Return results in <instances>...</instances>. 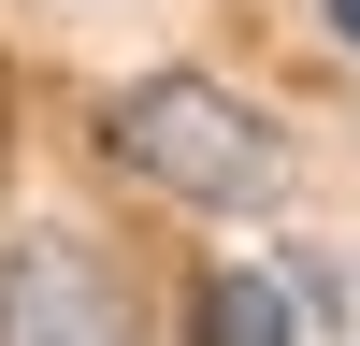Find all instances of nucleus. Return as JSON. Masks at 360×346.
I'll list each match as a JSON object with an SVG mask.
<instances>
[{
    "instance_id": "obj_1",
    "label": "nucleus",
    "mask_w": 360,
    "mask_h": 346,
    "mask_svg": "<svg viewBox=\"0 0 360 346\" xmlns=\"http://www.w3.org/2000/svg\"><path fill=\"white\" fill-rule=\"evenodd\" d=\"M115 159L159 173L173 202H217V217H245V202H274V188H288L274 115H245L231 86H202V72H144L130 101H115Z\"/></svg>"
},
{
    "instance_id": "obj_2",
    "label": "nucleus",
    "mask_w": 360,
    "mask_h": 346,
    "mask_svg": "<svg viewBox=\"0 0 360 346\" xmlns=\"http://www.w3.org/2000/svg\"><path fill=\"white\" fill-rule=\"evenodd\" d=\"M0 346H144V332L86 231H15L0 245Z\"/></svg>"
},
{
    "instance_id": "obj_4",
    "label": "nucleus",
    "mask_w": 360,
    "mask_h": 346,
    "mask_svg": "<svg viewBox=\"0 0 360 346\" xmlns=\"http://www.w3.org/2000/svg\"><path fill=\"white\" fill-rule=\"evenodd\" d=\"M317 15H332V29H346V44H360V0H317Z\"/></svg>"
},
{
    "instance_id": "obj_3",
    "label": "nucleus",
    "mask_w": 360,
    "mask_h": 346,
    "mask_svg": "<svg viewBox=\"0 0 360 346\" xmlns=\"http://www.w3.org/2000/svg\"><path fill=\"white\" fill-rule=\"evenodd\" d=\"M202 346H303V303H288V274H259V260L202 274Z\"/></svg>"
}]
</instances>
